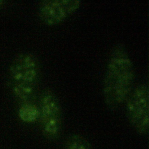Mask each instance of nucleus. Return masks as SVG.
<instances>
[{
	"label": "nucleus",
	"mask_w": 149,
	"mask_h": 149,
	"mask_svg": "<svg viewBox=\"0 0 149 149\" xmlns=\"http://www.w3.org/2000/svg\"><path fill=\"white\" fill-rule=\"evenodd\" d=\"M39 107L34 103L30 102H23L17 111L19 118L23 122L33 123L39 119Z\"/></svg>",
	"instance_id": "423d86ee"
},
{
	"label": "nucleus",
	"mask_w": 149,
	"mask_h": 149,
	"mask_svg": "<svg viewBox=\"0 0 149 149\" xmlns=\"http://www.w3.org/2000/svg\"><path fill=\"white\" fill-rule=\"evenodd\" d=\"M40 64L37 56L29 52L17 54L9 68L10 88L15 96L23 102H30L40 78Z\"/></svg>",
	"instance_id": "f03ea898"
},
{
	"label": "nucleus",
	"mask_w": 149,
	"mask_h": 149,
	"mask_svg": "<svg viewBox=\"0 0 149 149\" xmlns=\"http://www.w3.org/2000/svg\"><path fill=\"white\" fill-rule=\"evenodd\" d=\"M79 0H45L38 6V15L42 22L54 26L64 21L81 6Z\"/></svg>",
	"instance_id": "39448f33"
},
{
	"label": "nucleus",
	"mask_w": 149,
	"mask_h": 149,
	"mask_svg": "<svg viewBox=\"0 0 149 149\" xmlns=\"http://www.w3.org/2000/svg\"><path fill=\"white\" fill-rule=\"evenodd\" d=\"M147 83H141L132 89L126 99V115L135 131L146 135L149 127V96Z\"/></svg>",
	"instance_id": "20e7f679"
},
{
	"label": "nucleus",
	"mask_w": 149,
	"mask_h": 149,
	"mask_svg": "<svg viewBox=\"0 0 149 149\" xmlns=\"http://www.w3.org/2000/svg\"><path fill=\"white\" fill-rule=\"evenodd\" d=\"M38 107V121L43 136L50 141L58 139L61 134L63 122L58 97L51 90L45 89L41 94Z\"/></svg>",
	"instance_id": "7ed1b4c3"
},
{
	"label": "nucleus",
	"mask_w": 149,
	"mask_h": 149,
	"mask_svg": "<svg viewBox=\"0 0 149 149\" xmlns=\"http://www.w3.org/2000/svg\"><path fill=\"white\" fill-rule=\"evenodd\" d=\"M3 2L2 1H1V0H0V6L3 4Z\"/></svg>",
	"instance_id": "6e6552de"
},
{
	"label": "nucleus",
	"mask_w": 149,
	"mask_h": 149,
	"mask_svg": "<svg viewBox=\"0 0 149 149\" xmlns=\"http://www.w3.org/2000/svg\"><path fill=\"white\" fill-rule=\"evenodd\" d=\"M134 68L126 45L122 42L113 47L107 62L102 83V94L111 110L119 108L133 89Z\"/></svg>",
	"instance_id": "f257e3e1"
},
{
	"label": "nucleus",
	"mask_w": 149,
	"mask_h": 149,
	"mask_svg": "<svg viewBox=\"0 0 149 149\" xmlns=\"http://www.w3.org/2000/svg\"><path fill=\"white\" fill-rule=\"evenodd\" d=\"M63 149H93L88 140L81 134L73 133L66 139Z\"/></svg>",
	"instance_id": "0eeeda50"
}]
</instances>
